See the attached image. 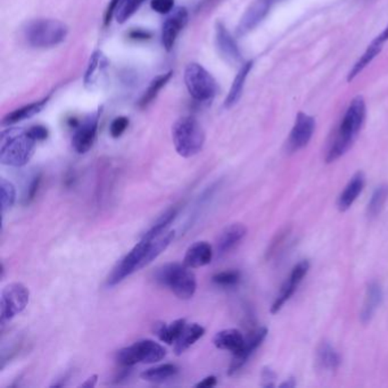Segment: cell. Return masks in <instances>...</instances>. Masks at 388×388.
Returning a JSON list of instances; mask_svg holds the SVG:
<instances>
[{"label": "cell", "mask_w": 388, "mask_h": 388, "mask_svg": "<svg viewBox=\"0 0 388 388\" xmlns=\"http://www.w3.org/2000/svg\"><path fill=\"white\" fill-rule=\"evenodd\" d=\"M364 120H366V102L363 97L356 96L353 98L346 109L340 127L329 146L327 156H326L327 163L338 160L349 151V148L352 147L355 138L358 137L363 126Z\"/></svg>", "instance_id": "obj_1"}, {"label": "cell", "mask_w": 388, "mask_h": 388, "mask_svg": "<svg viewBox=\"0 0 388 388\" xmlns=\"http://www.w3.org/2000/svg\"><path fill=\"white\" fill-rule=\"evenodd\" d=\"M36 142L25 128H9L0 137V162L4 166L22 168L34 156Z\"/></svg>", "instance_id": "obj_2"}, {"label": "cell", "mask_w": 388, "mask_h": 388, "mask_svg": "<svg viewBox=\"0 0 388 388\" xmlns=\"http://www.w3.org/2000/svg\"><path fill=\"white\" fill-rule=\"evenodd\" d=\"M155 280L161 286L169 288L177 297L189 300L197 288L196 276L187 265L172 262L162 265L155 272Z\"/></svg>", "instance_id": "obj_3"}, {"label": "cell", "mask_w": 388, "mask_h": 388, "mask_svg": "<svg viewBox=\"0 0 388 388\" xmlns=\"http://www.w3.org/2000/svg\"><path fill=\"white\" fill-rule=\"evenodd\" d=\"M172 140L177 153L185 159H189L197 155L204 147V130L193 116H184L173 124Z\"/></svg>", "instance_id": "obj_4"}, {"label": "cell", "mask_w": 388, "mask_h": 388, "mask_svg": "<svg viewBox=\"0 0 388 388\" xmlns=\"http://www.w3.org/2000/svg\"><path fill=\"white\" fill-rule=\"evenodd\" d=\"M67 31V25L58 20H36L27 25L25 36L32 47L49 48L64 41Z\"/></svg>", "instance_id": "obj_5"}, {"label": "cell", "mask_w": 388, "mask_h": 388, "mask_svg": "<svg viewBox=\"0 0 388 388\" xmlns=\"http://www.w3.org/2000/svg\"><path fill=\"white\" fill-rule=\"evenodd\" d=\"M166 356L164 346L155 340H142L119 349L116 361L121 367H133L137 363H156Z\"/></svg>", "instance_id": "obj_6"}, {"label": "cell", "mask_w": 388, "mask_h": 388, "mask_svg": "<svg viewBox=\"0 0 388 388\" xmlns=\"http://www.w3.org/2000/svg\"><path fill=\"white\" fill-rule=\"evenodd\" d=\"M185 83L194 100L199 102L211 100L217 93V82L199 64L192 63L186 67Z\"/></svg>", "instance_id": "obj_7"}, {"label": "cell", "mask_w": 388, "mask_h": 388, "mask_svg": "<svg viewBox=\"0 0 388 388\" xmlns=\"http://www.w3.org/2000/svg\"><path fill=\"white\" fill-rule=\"evenodd\" d=\"M30 301V292L27 286L21 283H8L4 287L0 302V316L1 327H5L7 322L23 312Z\"/></svg>", "instance_id": "obj_8"}, {"label": "cell", "mask_w": 388, "mask_h": 388, "mask_svg": "<svg viewBox=\"0 0 388 388\" xmlns=\"http://www.w3.org/2000/svg\"><path fill=\"white\" fill-rule=\"evenodd\" d=\"M148 244H149V241L142 238L138 244L135 245L133 250H130L129 253L119 262L107 279L109 286L118 285L122 280L131 276L133 272L142 269V262L144 260L146 250H147Z\"/></svg>", "instance_id": "obj_9"}, {"label": "cell", "mask_w": 388, "mask_h": 388, "mask_svg": "<svg viewBox=\"0 0 388 388\" xmlns=\"http://www.w3.org/2000/svg\"><path fill=\"white\" fill-rule=\"evenodd\" d=\"M314 129H316V120L310 115L300 112L289 135L287 151L289 153H295L305 147L310 142Z\"/></svg>", "instance_id": "obj_10"}, {"label": "cell", "mask_w": 388, "mask_h": 388, "mask_svg": "<svg viewBox=\"0 0 388 388\" xmlns=\"http://www.w3.org/2000/svg\"><path fill=\"white\" fill-rule=\"evenodd\" d=\"M100 121V111L89 115L82 123L76 127V133L73 135L72 145L76 153L85 154L91 151L93 142L96 140L97 129Z\"/></svg>", "instance_id": "obj_11"}, {"label": "cell", "mask_w": 388, "mask_h": 388, "mask_svg": "<svg viewBox=\"0 0 388 388\" xmlns=\"http://www.w3.org/2000/svg\"><path fill=\"white\" fill-rule=\"evenodd\" d=\"M278 0H255L247 8L244 15L241 18V22H239V25H238V36H243L250 31H253L267 18L269 12H270L271 7Z\"/></svg>", "instance_id": "obj_12"}, {"label": "cell", "mask_w": 388, "mask_h": 388, "mask_svg": "<svg viewBox=\"0 0 388 388\" xmlns=\"http://www.w3.org/2000/svg\"><path fill=\"white\" fill-rule=\"evenodd\" d=\"M268 335V329L259 328L254 330L248 337L245 340L244 346L241 351H238L237 353L234 354V359H232V364L229 367V375H234L237 371L241 370V368L244 367L245 363L248 361V359L250 358V355L255 352L257 347L263 343V340L267 337Z\"/></svg>", "instance_id": "obj_13"}, {"label": "cell", "mask_w": 388, "mask_h": 388, "mask_svg": "<svg viewBox=\"0 0 388 388\" xmlns=\"http://www.w3.org/2000/svg\"><path fill=\"white\" fill-rule=\"evenodd\" d=\"M310 269V263L307 261H302L296 265L293 269L292 274L289 276L287 283L283 285V288L280 290V294L276 298V301L271 307V313H278L280 309L283 307V304L288 301L289 298L292 297L293 294L295 292L298 285L301 283L303 278L307 276V271Z\"/></svg>", "instance_id": "obj_14"}, {"label": "cell", "mask_w": 388, "mask_h": 388, "mask_svg": "<svg viewBox=\"0 0 388 388\" xmlns=\"http://www.w3.org/2000/svg\"><path fill=\"white\" fill-rule=\"evenodd\" d=\"M187 21H188V12L186 8H177L169 18H166L162 31V43L166 51H170L173 48L177 36L186 27Z\"/></svg>", "instance_id": "obj_15"}, {"label": "cell", "mask_w": 388, "mask_h": 388, "mask_svg": "<svg viewBox=\"0 0 388 388\" xmlns=\"http://www.w3.org/2000/svg\"><path fill=\"white\" fill-rule=\"evenodd\" d=\"M247 234V229L241 223H234L223 229L217 241V254L219 257L232 252Z\"/></svg>", "instance_id": "obj_16"}, {"label": "cell", "mask_w": 388, "mask_h": 388, "mask_svg": "<svg viewBox=\"0 0 388 388\" xmlns=\"http://www.w3.org/2000/svg\"><path fill=\"white\" fill-rule=\"evenodd\" d=\"M215 44H217L218 51L225 60L230 63L241 62V55L237 44L221 22H217L215 25Z\"/></svg>", "instance_id": "obj_17"}, {"label": "cell", "mask_w": 388, "mask_h": 388, "mask_svg": "<svg viewBox=\"0 0 388 388\" xmlns=\"http://www.w3.org/2000/svg\"><path fill=\"white\" fill-rule=\"evenodd\" d=\"M213 259V248L208 241H196L187 250L184 265L190 269L202 268Z\"/></svg>", "instance_id": "obj_18"}, {"label": "cell", "mask_w": 388, "mask_h": 388, "mask_svg": "<svg viewBox=\"0 0 388 388\" xmlns=\"http://www.w3.org/2000/svg\"><path fill=\"white\" fill-rule=\"evenodd\" d=\"M382 297H384V293H382V288L380 283L371 281L370 283H368L363 307H362L361 316H360L363 323L371 321L375 313L380 309Z\"/></svg>", "instance_id": "obj_19"}, {"label": "cell", "mask_w": 388, "mask_h": 388, "mask_svg": "<svg viewBox=\"0 0 388 388\" xmlns=\"http://www.w3.org/2000/svg\"><path fill=\"white\" fill-rule=\"evenodd\" d=\"M364 184H366V177L362 172H356L353 175L352 179L349 180L343 193L340 194L337 199V206L340 211L344 212L349 210L352 206L353 203L356 201L359 195L363 190Z\"/></svg>", "instance_id": "obj_20"}, {"label": "cell", "mask_w": 388, "mask_h": 388, "mask_svg": "<svg viewBox=\"0 0 388 388\" xmlns=\"http://www.w3.org/2000/svg\"><path fill=\"white\" fill-rule=\"evenodd\" d=\"M244 335L241 334L238 329H225L218 333L213 337V344L217 349L230 351L237 353L243 349L245 344Z\"/></svg>", "instance_id": "obj_21"}, {"label": "cell", "mask_w": 388, "mask_h": 388, "mask_svg": "<svg viewBox=\"0 0 388 388\" xmlns=\"http://www.w3.org/2000/svg\"><path fill=\"white\" fill-rule=\"evenodd\" d=\"M205 328L199 323H189L185 326L184 330L181 331L180 336L175 340V353L177 355H181L193 346L197 340L204 336Z\"/></svg>", "instance_id": "obj_22"}, {"label": "cell", "mask_w": 388, "mask_h": 388, "mask_svg": "<svg viewBox=\"0 0 388 388\" xmlns=\"http://www.w3.org/2000/svg\"><path fill=\"white\" fill-rule=\"evenodd\" d=\"M175 237V232L173 230V232H164L159 237L154 238L153 241H149L147 250L142 262V269L151 265L154 260L157 259L170 246Z\"/></svg>", "instance_id": "obj_23"}, {"label": "cell", "mask_w": 388, "mask_h": 388, "mask_svg": "<svg viewBox=\"0 0 388 388\" xmlns=\"http://www.w3.org/2000/svg\"><path fill=\"white\" fill-rule=\"evenodd\" d=\"M186 325L185 319L175 320L169 325L166 322H156V323H154V334L156 335L163 343L171 345V344L175 343V340L180 336L181 331L184 330Z\"/></svg>", "instance_id": "obj_24"}, {"label": "cell", "mask_w": 388, "mask_h": 388, "mask_svg": "<svg viewBox=\"0 0 388 388\" xmlns=\"http://www.w3.org/2000/svg\"><path fill=\"white\" fill-rule=\"evenodd\" d=\"M253 67V62H247L239 69V72L237 73L235 80L232 82V88L229 91L228 96H227L226 102H225V106L227 109H230L232 106H235L237 104L238 100H241V93L244 91L245 81H246L247 76L250 73V69Z\"/></svg>", "instance_id": "obj_25"}, {"label": "cell", "mask_w": 388, "mask_h": 388, "mask_svg": "<svg viewBox=\"0 0 388 388\" xmlns=\"http://www.w3.org/2000/svg\"><path fill=\"white\" fill-rule=\"evenodd\" d=\"M48 100L49 97H47V98L40 100V102H32V104H29V105L23 106L21 109L13 111L12 113H9V114H7L6 116L4 118L3 124H5V126H11V124L18 123L20 121L32 118V116H34V115L43 111Z\"/></svg>", "instance_id": "obj_26"}, {"label": "cell", "mask_w": 388, "mask_h": 388, "mask_svg": "<svg viewBox=\"0 0 388 388\" xmlns=\"http://www.w3.org/2000/svg\"><path fill=\"white\" fill-rule=\"evenodd\" d=\"M178 214H179V208H177V206L169 208L168 211L164 212L156 220V222L154 223L153 226L151 227V229L142 236V239L153 241L154 238L159 237V236L166 232V229L171 226V223L175 221V218L178 217Z\"/></svg>", "instance_id": "obj_27"}, {"label": "cell", "mask_w": 388, "mask_h": 388, "mask_svg": "<svg viewBox=\"0 0 388 388\" xmlns=\"http://www.w3.org/2000/svg\"><path fill=\"white\" fill-rule=\"evenodd\" d=\"M318 363L326 371L336 370L340 364V356L337 351L330 344L322 343L316 352Z\"/></svg>", "instance_id": "obj_28"}, {"label": "cell", "mask_w": 388, "mask_h": 388, "mask_svg": "<svg viewBox=\"0 0 388 388\" xmlns=\"http://www.w3.org/2000/svg\"><path fill=\"white\" fill-rule=\"evenodd\" d=\"M178 373H179V368L175 364L166 363L145 370L140 377L146 382H163L175 377Z\"/></svg>", "instance_id": "obj_29"}, {"label": "cell", "mask_w": 388, "mask_h": 388, "mask_svg": "<svg viewBox=\"0 0 388 388\" xmlns=\"http://www.w3.org/2000/svg\"><path fill=\"white\" fill-rule=\"evenodd\" d=\"M388 199V185L377 187L371 196L370 202L368 204L367 214L369 219L377 218L385 208Z\"/></svg>", "instance_id": "obj_30"}, {"label": "cell", "mask_w": 388, "mask_h": 388, "mask_svg": "<svg viewBox=\"0 0 388 388\" xmlns=\"http://www.w3.org/2000/svg\"><path fill=\"white\" fill-rule=\"evenodd\" d=\"M171 76L172 72H169L166 73V74H161V76L154 79L149 87L147 88V91H145L144 95H142V100L139 102V106L144 109L146 106L149 105L156 98L161 89L166 85V82L169 81Z\"/></svg>", "instance_id": "obj_31"}, {"label": "cell", "mask_w": 388, "mask_h": 388, "mask_svg": "<svg viewBox=\"0 0 388 388\" xmlns=\"http://www.w3.org/2000/svg\"><path fill=\"white\" fill-rule=\"evenodd\" d=\"M0 192H1V211H3V214H5L15 204V186L11 181L6 180L5 178H1V180H0Z\"/></svg>", "instance_id": "obj_32"}, {"label": "cell", "mask_w": 388, "mask_h": 388, "mask_svg": "<svg viewBox=\"0 0 388 388\" xmlns=\"http://www.w3.org/2000/svg\"><path fill=\"white\" fill-rule=\"evenodd\" d=\"M142 0H120L116 11H115V18L119 23L127 22L131 16L137 12V9L142 5Z\"/></svg>", "instance_id": "obj_33"}, {"label": "cell", "mask_w": 388, "mask_h": 388, "mask_svg": "<svg viewBox=\"0 0 388 388\" xmlns=\"http://www.w3.org/2000/svg\"><path fill=\"white\" fill-rule=\"evenodd\" d=\"M241 280V274L238 271H223L219 274H214L212 281L215 285L221 287L235 286Z\"/></svg>", "instance_id": "obj_34"}, {"label": "cell", "mask_w": 388, "mask_h": 388, "mask_svg": "<svg viewBox=\"0 0 388 388\" xmlns=\"http://www.w3.org/2000/svg\"><path fill=\"white\" fill-rule=\"evenodd\" d=\"M102 56L100 51H97L91 56V62L88 65L87 72L85 76L86 86H91L93 82L96 81L97 72H100L102 65Z\"/></svg>", "instance_id": "obj_35"}, {"label": "cell", "mask_w": 388, "mask_h": 388, "mask_svg": "<svg viewBox=\"0 0 388 388\" xmlns=\"http://www.w3.org/2000/svg\"><path fill=\"white\" fill-rule=\"evenodd\" d=\"M41 181H43V175L40 173L31 178L30 182H29L27 189H25V196H23V204L29 205L34 202L36 194L39 192L40 186H41Z\"/></svg>", "instance_id": "obj_36"}, {"label": "cell", "mask_w": 388, "mask_h": 388, "mask_svg": "<svg viewBox=\"0 0 388 388\" xmlns=\"http://www.w3.org/2000/svg\"><path fill=\"white\" fill-rule=\"evenodd\" d=\"M128 126H129V119L126 116H119L112 122L111 128H109V133H111L113 138H119L121 135H123L124 131L127 130Z\"/></svg>", "instance_id": "obj_37"}, {"label": "cell", "mask_w": 388, "mask_h": 388, "mask_svg": "<svg viewBox=\"0 0 388 388\" xmlns=\"http://www.w3.org/2000/svg\"><path fill=\"white\" fill-rule=\"evenodd\" d=\"M175 5V0H152L151 6L153 11L159 14H169Z\"/></svg>", "instance_id": "obj_38"}, {"label": "cell", "mask_w": 388, "mask_h": 388, "mask_svg": "<svg viewBox=\"0 0 388 388\" xmlns=\"http://www.w3.org/2000/svg\"><path fill=\"white\" fill-rule=\"evenodd\" d=\"M29 133L36 142H44L48 138V130L43 126H34V127L29 128Z\"/></svg>", "instance_id": "obj_39"}, {"label": "cell", "mask_w": 388, "mask_h": 388, "mask_svg": "<svg viewBox=\"0 0 388 388\" xmlns=\"http://www.w3.org/2000/svg\"><path fill=\"white\" fill-rule=\"evenodd\" d=\"M388 41V25L385 27V30L382 31V34L380 36H377L376 39L373 40V43L368 47H370L373 51H377L380 54L382 51V46L384 44Z\"/></svg>", "instance_id": "obj_40"}, {"label": "cell", "mask_w": 388, "mask_h": 388, "mask_svg": "<svg viewBox=\"0 0 388 388\" xmlns=\"http://www.w3.org/2000/svg\"><path fill=\"white\" fill-rule=\"evenodd\" d=\"M274 380H276V375H274V371L269 369V368H265L262 371V380H263L262 385L265 387H272V386H274Z\"/></svg>", "instance_id": "obj_41"}, {"label": "cell", "mask_w": 388, "mask_h": 388, "mask_svg": "<svg viewBox=\"0 0 388 388\" xmlns=\"http://www.w3.org/2000/svg\"><path fill=\"white\" fill-rule=\"evenodd\" d=\"M119 3H120V0H111L109 1V7L106 9L105 18H104L105 25H109L111 23L112 18L115 15V11H116Z\"/></svg>", "instance_id": "obj_42"}, {"label": "cell", "mask_w": 388, "mask_h": 388, "mask_svg": "<svg viewBox=\"0 0 388 388\" xmlns=\"http://www.w3.org/2000/svg\"><path fill=\"white\" fill-rule=\"evenodd\" d=\"M217 377L214 376H208L206 377V378H204V380H202V382H199V384H196L195 387L197 388H210V387H214V386L217 385Z\"/></svg>", "instance_id": "obj_43"}, {"label": "cell", "mask_w": 388, "mask_h": 388, "mask_svg": "<svg viewBox=\"0 0 388 388\" xmlns=\"http://www.w3.org/2000/svg\"><path fill=\"white\" fill-rule=\"evenodd\" d=\"M130 38L135 40H146L151 38V34L144 30H133L129 34Z\"/></svg>", "instance_id": "obj_44"}, {"label": "cell", "mask_w": 388, "mask_h": 388, "mask_svg": "<svg viewBox=\"0 0 388 388\" xmlns=\"http://www.w3.org/2000/svg\"><path fill=\"white\" fill-rule=\"evenodd\" d=\"M97 380H98V376H97V375H93V376L89 377V378H88V380H86L85 382H82L81 385H80V387H95L97 384Z\"/></svg>", "instance_id": "obj_45"}, {"label": "cell", "mask_w": 388, "mask_h": 388, "mask_svg": "<svg viewBox=\"0 0 388 388\" xmlns=\"http://www.w3.org/2000/svg\"><path fill=\"white\" fill-rule=\"evenodd\" d=\"M295 385H296L295 380H293V378H290V380H287V382H283V384L280 385V387L293 388Z\"/></svg>", "instance_id": "obj_46"}]
</instances>
